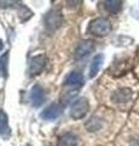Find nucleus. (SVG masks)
I'll return each instance as SVG.
<instances>
[{
    "label": "nucleus",
    "instance_id": "1",
    "mask_svg": "<svg viewBox=\"0 0 139 146\" xmlns=\"http://www.w3.org/2000/svg\"><path fill=\"white\" fill-rule=\"evenodd\" d=\"M109 101L116 107L127 106L133 101L134 98V89L132 85L128 84H120L115 85L114 90L109 91Z\"/></svg>",
    "mask_w": 139,
    "mask_h": 146
},
{
    "label": "nucleus",
    "instance_id": "2",
    "mask_svg": "<svg viewBox=\"0 0 139 146\" xmlns=\"http://www.w3.org/2000/svg\"><path fill=\"white\" fill-rule=\"evenodd\" d=\"M111 29H112V26H111V22L105 17H98L95 20H93L89 25V32L92 34H94L96 36H105L108 35Z\"/></svg>",
    "mask_w": 139,
    "mask_h": 146
},
{
    "label": "nucleus",
    "instance_id": "3",
    "mask_svg": "<svg viewBox=\"0 0 139 146\" xmlns=\"http://www.w3.org/2000/svg\"><path fill=\"white\" fill-rule=\"evenodd\" d=\"M63 22V18H62V13L60 10L57 9H53L45 13L44 16V23H45V27L48 28L49 31H56L61 27Z\"/></svg>",
    "mask_w": 139,
    "mask_h": 146
},
{
    "label": "nucleus",
    "instance_id": "4",
    "mask_svg": "<svg viewBox=\"0 0 139 146\" xmlns=\"http://www.w3.org/2000/svg\"><path fill=\"white\" fill-rule=\"evenodd\" d=\"M88 111H89V102H88V100L86 98H80L72 104L70 115H71L73 119H82L88 113Z\"/></svg>",
    "mask_w": 139,
    "mask_h": 146
},
{
    "label": "nucleus",
    "instance_id": "5",
    "mask_svg": "<svg viewBox=\"0 0 139 146\" xmlns=\"http://www.w3.org/2000/svg\"><path fill=\"white\" fill-rule=\"evenodd\" d=\"M94 49H95V45L93 40H83V42L78 44V46L75 51V60L81 61L83 58L88 57L94 51Z\"/></svg>",
    "mask_w": 139,
    "mask_h": 146
},
{
    "label": "nucleus",
    "instance_id": "6",
    "mask_svg": "<svg viewBox=\"0 0 139 146\" xmlns=\"http://www.w3.org/2000/svg\"><path fill=\"white\" fill-rule=\"evenodd\" d=\"M46 65V57L44 55H37L33 56L29 60V65H28V73L31 77L37 76L44 70V67Z\"/></svg>",
    "mask_w": 139,
    "mask_h": 146
},
{
    "label": "nucleus",
    "instance_id": "7",
    "mask_svg": "<svg viewBox=\"0 0 139 146\" xmlns=\"http://www.w3.org/2000/svg\"><path fill=\"white\" fill-rule=\"evenodd\" d=\"M29 100L32 102L33 107H40L43 102L45 101V91L43 89V86L40 84H35L32 86L31 94H29Z\"/></svg>",
    "mask_w": 139,
    "mask_h": 146
},
{
    "label": "nucleus",
    "instance_id": "8",
    "mask_svg": "<svg viewBox=\"0 0 139 146\" xmlns=\"http://www.w3.org/2000/svg\"><path fill=\"white\" fill-rule=\"evenodd\" d=\"M62 108L63 106L62 105H59V104H51L49 105L48 107H45L43 110V112L40 113V118L44 121H54L59 118L62 113Z\"/></svg>",
    "mask_w": 139,
    "mask_h": 146
},
{
    "label": "nucleus",
    "instance_id": "9",
    "mask_svg": "<svg viewBox=\"0 0 139 146\" xmlns=\"http://www.w3.org/2000/svg\"><path fill=\"white\" fill-rule=\"evenodd\" d=\"M65 85L67 86H73V88H80L84 84V78H83L82 73L80 72H71L70 74L65 78Z\"/></svg>",
    "mask_w": 139,
    "mask_h": 146
},
{
    "label": "nucleus",
    "instance_id": "10",
    "mask_svg": "<svg viewBox=\"0 0 139 146\" xmlns=\"http://www.w3.org/2000/svg\"><path fill=\"white\" fill-rule=\"evenodd\" d=\"M11 134V129L9 127V118L7 115L3 110H0V135L4 139H7Z\"/></svg>",
    "mask_w": 139,
    "mask_h": 146
},
{
    "label": "nucleus",
    "instance_id": "11",
    "mask_svg": "<svg viewBox=\"0 0 139 146\" xmlns=\"http://www.w3.org/2000/svg\"><path fill=\"white\" fill-rule=\"evenodd\" d=\"M78 144V138L75 133H68L63 134L61 138L59 139V143H57V146H77Z\"/></svg>",
    "mask_w": 139,
    "mask_h": 146
},
{
    "label": "nucleus",
    "instance_id": "12",
    "mask_svg": "<svg viewBox=\"0 0 139 146\" xmlns=\"http://www.w3.org/2000/svg\"><path fill=\"white\" fill-rule=\"evenodd\" d=\"M103 62H104V55L103 54H98L96 56H94V58H93V61H92L90 68H89V77L90 78H94V77L98 74Z\"/></svg>",
    "mask_w": 139,
    "mask_h": 146
},
{
    "label": "nucleus",
    "instance_id": "13",
    "mask_svg": "<svg viewBox=\"0 0 139 146\" xmlns=\"http://www.w3.org/2000/svg\"><path fill=\"white\" fill-rule=\"evenodd\" d=\"M86 129L90 133H94V131H99L101 128H103V119L98 116H93L92 118L88 119V122L86 123Z\"/></svg>",
    "mask_w": 139,
    "mask_h": 146
},
{
    "label": "nucleus",
    "instance_id": "14",
    "mask_svg": "<svg viewBox=\"0 0 139 146\" xmlns=\"http://www.w3.org/2000/svg\"><path fill=\"white\" fill-rule=\"evenodd\" d=\"M122 5L123 3L120 1V0H109V1L104 3L105 9L111 13H117L122 10Z\"/></svg>",
    "mask_w": 139,
    "mask_h": 146
},
{
    "label": "nucleus",
    "instance_id": "15",
    "mask_svg": "<svg viewBox=\"0 0 139 146\" xmlns=\"http://www.w3.org/2000/svg\"><path fill=\"white\" fill-rule=\"evenodd\" d=\"M7 58H9L7 52L0 57V73H1L4 77L7 76Z\"/></svg>",
    "mask_w": 139,
    "mask_h": 146
},
{
    "label": "nucleus",
    "instance_id": "16",
    "mask_svg": "<svg viewBox=\"0 0 139 146\" xmlns=\"http://www.w3.org/2000/svg\"><path fill=\"white\" fill-rule=\"evenodd\" d=\"M3 49H4V42H3L1 39H0V51H1Z\"/></svg>",
    "mask_w": 139,
    "mask_h": 146
}]
</instances>
